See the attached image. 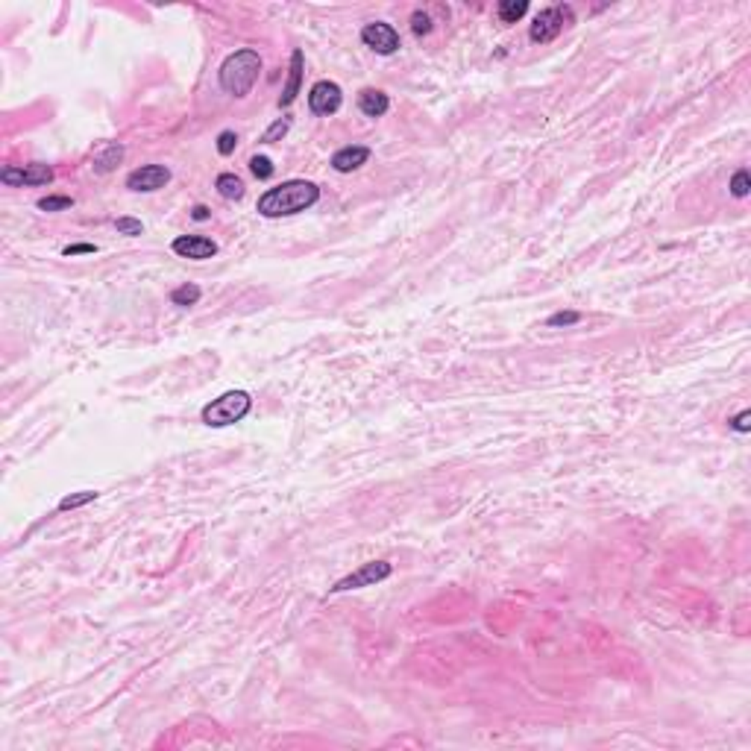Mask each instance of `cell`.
I'll use <instances>...</instances> for the list:
<instances>
[{"label":"cell","mask_w":751,"mask_h":751,"mask_svg":"<svg viewBox=\"0 0 751 751\" xmlns=\"http://www.w3.org/2000/svg\"><path fill=\"white\" fill-rule=\"evenodd\" d=\"M344 103V91L338 83H332V80H320V83H314L311 91H308V109L314 115H334L341 109Z\"/></svg>","instance_id":"obj_6"},{"label":"cell","mask_w":751,"mask_h":751,"mask_svg":"<svg viewBox=\"0 0 751 751\" xmlns=\"http://www.w3.org/2000/svg\"><path fill=\"white\" fill-rule=\"evenodd\" d=\"M367 159H370V147L349 144V147H341L338 153L332 156V168L338 173H352V170H359L361 165H367Z\"/></svg>","instance_id":"obj_11"},{"label":"cell","mask_w":751,"mask_h":751,"mask_svg":"<svg viewBox=\"0 0 751 751\" xmlns=\"http://www.w3.org/2000/svg\"><path fill=\"white\" fill-rule=\"evenodd\" d=\"M303 68H305V56L303 50H293L291 53V68H288V83H285V91L279 97V106H291L296 100V94H300V86H303Z\"/></svg>","instance_id":"obj_12"},{"label":"cell","mask_w":751,"mask_h":751,"mask_svg":"<svg viewBox=\"0 0 751 751\" xmlns=\"http://www.w3.org/2000/svg\"><path fill=\"white\" fill-rule=\"evenodd\" d=\"M200 296H203L200 288L191 285V282H185V285H180V288H173V291H170V303L188 308V305H197V303H200Z\"/></svg>","instance_id":"obj_17"},{"label":"cell","mask_w":751,"mask_h":751,"mask_svg":"<svg viewBox=\"0 0 751 751\" xmlns=\"http://www.w3.org/2000/svg\"><path fill=\"white\" fill-rule=\"evenodd\" d=\"M97 499V493L94 490H80V493H71V496H65L62 502H59V511H74V508H83L88 502Z\"/></svg>","instance_id":"obj_18"},{"label":"cell","mask_w":751,"mask_h":751,"mask_svg":"<svg viewBox=\"0 0 751 751\" xmlns=\"http://www.w3.org/2000/svg\"><path fill=\"white\" fill-rule=\"evenodd\" d=\"M578 320H581L578 311H558V314H552V318L546 320V326H576Z\"/></svg>","instance_id":"obj_26"},{"label":"cell","mask_w":751,"mask_h":751,"mask_svg":"<svg viewBox=\"0 0 751 751\" xmlns=\"http://www.w3.org/2000/svg\"><path fill=\"white\" fill-rule=\"evenodd\" d=\"M0 180H4V185H12V188L15 185H47L53 182V168L42 162H33L24 168H4Z\"/></svg>","instance_id":"obj_9"},{"label":"cell","mask_w":751,"mask_h":751,"mask_svg":"<svg viewBox=\"0 0 751 751\" xmlns=\"http://www.w3.org/2000/svg\"><path fill=\"white\" fill-rule=\"evenodd\" d=\"M525 12H528V0H502L499 9H496L502 24H517Z\"/></svg>","instance_id":"obj_16"},{"label":"cell","mask_w":751,"mask_h":751,"mask_svg":"<svg viewBox=\"0 0 751 751\" xmlns=\"http://www.w3.org/2000/svg\"><path fill=\"white\" fill-rule=\"evenodd\" d=\"M250 408H252V397L247 390H226L200 411V420L211 429H223V426L241 423L250 414Z\"/></svg>","instance_id":"obj_3"},{"label":"cell","mask_w":751,"mask_h":751,"mask_svg":"<svg viewBox=\"0 0 751 751\" xmlns=\"http://www.w3.org/2000/svg\"><path fill=\"white\" fill-rule=\"evenodd\" d=\"M115 229L121 232V235H129V238H135V235H141V232H144L141 221H135V217H117V221H115Z\"/></svg>","instance_id":"obj_22"},{"label":"cell","mask_w":751,"mask_h":751,"mask_svg":"<svg viewBox=\"0 0 751 751\" xmlns=\"http://www.w3.org/2000/svg\"><path fill=\"white\" fill-rule=\"evenodd\" d=\"M288 129H291V121H288V117H279V121H276V124H273V127H270V129L262 135V141H264V144L279 141V138H282Z\"/></svg>","instance_id":"obj_25"},{"label":"cell","mask_w":751,"mask_h":751,"mask_svg":"<svg viewBox=\"0 0 751 751\" xmlns=\"http://www.w3.org/2000/svg\"><path fill=\"white\" fill-rule=\"evenodd\" d=\"M390 572L393 566L388 561H370L364 566H359L355 572H349L347 578H341L338 584L332 587V593H344V590H359V587H373V584H379L385 578H390Z\"/></svg>","instance_id":"obj_5"},{"label":"cell","mask_w":751,"mask_h":751,"mask_svg":"<svg viewBox=\"0 0 751 751\" xmlns=\"http://www.w3.org/2000/svg\"><path fill=\"white\" fill-rule=\"evenodd\" d=\"M214 188H217V194H221L223 200H241V197H244V182L235 173H221L214 180Z\"/></svg>","instance_id":"obj_15"},{"label":"cell","mask_w":751,"mask_h":751,"mask_svg":"<svg viewBox=\"0 0 751 751\" xmlns=\"http://www.w3.org/2000/svg\"><path fill=\"white\" fill-rule=\"evenodd\" d=\"M124 162V147L117 144V141H112V144H106L100 153L94 156V173H112L117 165Z\"/></svg>","instance_id":"obj_14"},{"label":"cell","mask_w":751,"mask_h":751,"mask_svg":"<svg viewBox=\"0 0 751 751\" xmlns=\"http://www.w3.org/2000/svg\"><path fill=\"white\" fill-rule=\"evenodd\" d=\"M361 42L379 56H390V53L400 50V33L385 21H373L361 30Z\"/></svg>","instance_id":"obj_7"},{"label":"cell","mask_w":751,"mask_h":751,"mask_svg":"<svg viewBox=\"0 0 751 751\" xmlns=\"http://www.w3.org/2000/svg\"><path fill=\"white\" fill-rule=\"evenodd\" d=\"M250 170L259 176V180H270L276 168H273V162L267 159V156H252V159H250Z\"/></svg>","instance_id":"obj_20"},{"label":"cell","mask_w":751,"mask_h":751,"mask_svg":"<svg viewBox=\"0 0 751 751\" xmlns=\"http://www.w3.org/2000/svg\"><path fill=\"white\" fill-rule=\"evenodd\" d=\"M320 200V188L308 182V180H288L276 188H267L259 197V214L264 217H288V214H300L311 209Z\"/></svg>","instance_id":"obj_1"},{"label":"cell","mask_w":751,"mask_h":751,"mask_svg":"<svg viewBox=\"0 0 751 751\" xmlns=\"http://www.w3.org/2000/svg\"><path fill=\"white\" fill-rule=\"evenodd\" d=\"M730 194L734 197H748V188H751V182H748V170L743 168V170H737L734 176H730Z\"/></svg>","instance_id":"obj_21"},{"label":"cell","mask_w":751,"mask_h":751,"mask_svg":"<svg viewBox=\"0 0 751 751\" xmlns=\"http://www.w3.org/2000/svg\"><path fill=\"white\" fill-rule=\"evenodd\" d=\"M411 30H414V35H429L431 33V18H429V12H423V9H417L411 15Z\"/></svg>","instance_id":"obj_24"},{"label":"cell","mask_w":751,"mask_h":751,"mask_svg":"<svg viewBox=\"0 0 751 751\" xmlns=\"http://www.w3.org/2000/svg\"><path fill=\"white\" fill-rule=\"evenodd\" d=\"M170 250L176 255H182V259H191V262H206L211 259V255H217V244L211 238H206V235H180Z\"/></svg>","instance_id":"obj_10"},{"label":"cell","mask_w":751,"mask_h":751,"mask_svg":"<svg viewBox=\"0 0 751 751\" xmlns=\"http://www.w3.org/2000/svg\"><path fill=\"white\" fill-rule=\"evenodd\" d=\"M359 109H361L367 117H382V115H388V109H390V97H388L385 91H379V88H364V91L359 94Z\"/></svg>","instance_id":"obj_13"},{"label":"cell","mask_w":751,"mask_h":751,"mask_svg":"<svg viewBox=\"0 0 751 751\" xmlns=\"http://www.w3.org/2000/svg\"><path fill=\"white\" fill-rule=\"evenodd\" d=\"M728 423H730V429H734V431H743V434H745V431L751 429V411H748V408L740 411L737 417H734V420H728Z\"/></svg>","instance_id":"obj_27"},{"label":"cell","mask_w":751,"mask_h":751,"mask_svg":"<svg viewBox=\"0 0 751 751\" xmlns=\"http://www.w3.org/2000/svg\"><path fill=\"white\" fill-rule=\"evenodd\" d=\"M566 24H572V6H549V9L537 12L528 35H531V42H535V45H549V42H555V38L561 35V30Z\"/></svg>","instance_id":"obj_4"},{"label":"cell","mask_w":751,"mask_h":751,"mask_svg":"<svg viewBox=\"0 0 751 751\" xmlns=\"http://www.w3.org/2000/svg\"><path fill=\"white\" fill-rule=\"evenodd\" d=\"M259 74H262V56L244 47V50H235L223 59L221 71H217V80H221V88L232 97H247L252 91V86L259 83Z\"/></svg>","instance_id":"obj_2"},{"label":"cell","mask_w":751,"mask_h":751,"mask_svg":"<svg viewBox=\"0 0 751 751\" xmlns=\"http://www.w3.org/2000/svg\"><path fill=\"white\" fill-rule=\"evenodd\" d=\"M97 247L94 244H71V247H65L62 252L65 255H88V252H94Z\"/></svg>","instance_id":"obj_28"},{"label":"cell","mask_w":751,"mask_h":751,"mask_svg":"<svg viewBox=\"0 0 751 751\" xmlns=\"http://www.w3.org/2000/svg\"><path fill=\"white\" fill-rule=\"evenodd\" d=\"M170 182V170L165 165H141L135 168L129 176H127V188L129 191H138V194H150V191H159Z\"/></svg>","instance_id":"obj_8"},{"label":"cell","mask_w":751,"mask_h":751,"mask_svg":"<svg viewBox=\"0 0 751 751\" xmlns=\"http://www.w3.org/2000/svg\"><path fill=\"white\" fill-rule=\"evenodd\" d=\"M191 217H194V221H209L211 211H209L206 206H194V209H191Z\"/></svg>","instance_id":"obj_29"},{"label":"cell","mask_w":751,"mask_h":751,"mask_svg":"<svg viewBox=\"0 0 751 751\" xmlns=\"http://www.w3.org/2000/svg\"><path fill=\"white\" fill-rule=\"evenodd\" d=\"M235 147H238V135H235L232 129H223L221 135H217V153H221V156H232Z\"/></svg>","instance_id":"obj_23"},{"label":"cell","mask_w":751,"mask_h":751,"mask_svg":"<svg viewBox=\"0 0 751 751\" xmlns=\"http://www.w3.org/2000/svg\"><path fill=\"white\" fill-rule=\"evenodd\" d=\"M71 206H74V200L65 194H50V197H42V200H38V209L42 211H65Z\"/></svg>","instance_id":"obj_19"}]
</instances>
